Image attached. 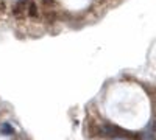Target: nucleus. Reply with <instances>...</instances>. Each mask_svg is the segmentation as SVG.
I'll use <instances>...</instances> for the list:
<instances>
[{"label":"nucleus","mask_w":156,"mask_h":140,"mask_svg":"<svg viewBox=\"0 0 156 140\" xmlns=\"http://www.w3.org/2000/svg\"><path fill=\"white\" fill-rule=\"evenodd\" d=\"M28 5H30L28 0H19V2L12 6V11H11L12 16L16 19H23L28 14Z\"/></svg>","instance_id":"nucleus-1"},{"label":"nucleus","mask_w":156,"mask_h":140,"mask_svg":"<svg viewBox=\"0 0 156 140\" xmlns=\"http://www.w3.org/2000/svg\"><path fill=\"white\" fill-rule=\"evenodd\" d=\"M103 134H105V135H112V137H117V135H128V137H134V134L126 132V131H123L122 128H119V126H114V125H106L105 128H103Z\"/></svg>","instance_id":"nucleus-2"},{"label":"nucleus","mask_w":156,"mask_h":140,"mask_svg":"<svg viewBox=\"0 0 156 140\" xmlns=\"http://www.w3.org/2000/svg\"><path fill=\"white\" fill-rule=\"evenodd\" d=\"M28 16H30L31 19H37V17H39L37 5H36L34 2H30V5H28Z\"/></svg>","instance_id":"nucleus-3"},{"label":"nucleus","mask_w":156,"mask_h":140,"mask_svg":"<svg viewBox=\"0 0 156 140\" xmlns=\"http://www.w3.org/2000/svg\"><path fill=\"white\" fill-rule=\"evenodd\" d=\"M142 137H144V140H156V132L154 129H145Z\"/></svg>","instance_id":"nucleus-4"},{"label":"nucleus","mask_w":156,"mask_h":140,"mask_svg":"<svg viewBox=\"0 0 156 140\" xmlns=\"http://www.w3.org/2000/svg\"><path fill=\"white\" fill-rule=\"evenodd\" d=\"M2 132H3V134H12V126H11L9 123H3Z\"/></svg>","instance_id":"nucleus-5"}]
</instances>
